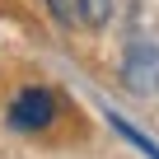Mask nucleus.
Wrapping results in <instances>:
<instances>
[{
    "label": "nucleus",
    "mask_w": 159,
    "mask_h": 159,
    "mask_svg": "<svg viewBox=\"0 0 159 159\" xmlns=\"http://www.w3.org/2000/svg\"><path fill=\"white\" fill-rule=\"evenodd\" d=\"M70 5H75V14H80L84 28H103L112 19V0H70Z\"/></svg>",
    "instance_id": "obj_3"
},
{
    "label": "nucleus",
    "mask_w": 159,
    "mask_h": 159,
    "mask_svg": "<svg viewBox=\"0 0 159 159\" xmlns=\"http://www.w3.org/2000/svg\"><path fill=\"white\" fill-rule=\"evenodd\" d=\"M122 80L131 94H159V47L154 42H131L122 61Z\"/></svg>",
    "instance_id": "obj_2"
},
{
    "label": "nucleus",
    "mask_w": 159,
    "mask_h": 159,
    "mask_svg": "<svg viewBox=\"0 0 159 159\" xmlns=\"http://www.w3.org/2000/svg\"><path fill=\"white\" fill-rule=\"evenodd\" d=\"M108 122H112V131H117V136H126V140H131V145H136L140 154H150V159H159V145H154L150 136H140V131H136V126H131L126 117H117V112H108Z\"/></svg>",
    "instance_id": "obj_4"
},
{
    "label": "nucleus",
    "mask_w": 159,
    "mask_h": 159,
    "mask_svg": "<svg viewBox=\"0 0 159 159\" xmlns=\"http://www.w3.org/2000/svg\"><path fill=\"white\" fill-rule=\"evenodd\" d=\"M56 112H61V103L47 84H24V89H14V98L5 108V122L14 131H47L56 122Z\"/></svg>",
    "instance_id": "obj_1"
}]
</instances>
